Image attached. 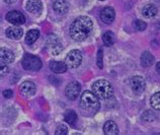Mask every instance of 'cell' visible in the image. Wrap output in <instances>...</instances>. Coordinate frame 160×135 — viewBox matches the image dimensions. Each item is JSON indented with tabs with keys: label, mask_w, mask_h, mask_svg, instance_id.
Instances as JSON below:
<instances>
[{
	"label": "cell",
	"mask_w": 160,
	"mask_h": 135,
	"mask_svg": "<svg viewBox=\"0 0 160 135\" xmlns=\"http://www.w3.org/2000/svg\"><path fill=\"white\" fill-rule=\"evenodd\" d=\"M93 29V23L88 16H78L70 26V36L74 41L81 42L87 39Z\"/></svg>",
	"instance_id": "obj_1"
},
{
	"label": "cell",
	"mask_w": 160,
	"mask_h": 135,
	"mask_svg": "<svg viewBox=\"0 0 160 135\" xmlns=\"http://www.w3.org/2000/svg\"><path fill=\"white\" fill-rule=\"evenodd\" d=\"M80 108L83 112L95 114L99 109V101L92 91H84L80 98Z\"/></svg>",
	"instance_id": "obj_2"
},
{
	"label": "cell",
	"mask_w": 160,
	"mask_h": 135,
	"mask_svg": "<svg viewBox=\"0 0 160 135\" xmlns=\"http://www.w3.org/2000/svg\"><path fill=\"white\" fill-rule=\"evenodd\" d=\"M91 90L98 99L103 100L109 99L113 94V87L112 83L108 81L107 79H98V80L94 81L91 86Z\"/></svg>",
	"instance_id": "obj_3"
},
{
	"label": "cell",
	"mask_w": 160,
	"mask_h": 135,
	"mask_svg": "<svg viewBox=\"0 0 160 135\" xmlns=\"http://www.w3.org/2000/svg\"><path fill=\"white\" fill-rule=\"evenodd\" d=\"M22 65L26 70L38 71L42 68V61L39 57L35 56V55L26 54L22 60Z\"/></svg>",
	"instance_id": "obj_4"
},
{
	"label": "cell",
	"mask_w": 160,
	"mask_h": 135,
	"mask_svg": "<svg viewBox=\"0 0 160 135\" xmlns=\"http://www.w3.org/2000/svg\"><path fill=\"white\" fill-rule=\"evenodd\" d=\"M82 62V54L79 50H72L66 56L65 63L70 68H77Z\"/></svg>",
	"instance_id": "obj_5"
},
{
	"label": "cell",
	"mask_w": 160,
	"mask_h": 135,
	"mask_svg": "<svg viewBox=\"0 0 160 135\" xmlns=\"http://www.w3.org/2000/svg\"><path fill=\"white\" fill-rule=\"evenodd\" d=\"M81 91V86L77 81H72L67 84L65 88V95L69 100H76Z\"/></svg>",
	"instance_id": "obj_6"
},
{
	"label": "cell",
	"mask_w": 160,
	"mask_h": 135,
	"mask_svg": "<svg viewBox=\"0 0 160 135\" xmlns=\"http://www.w3.org/2000/svg\"><path fill=\"white\" fill-rule=\"evenodd\" d=\"M47 46L51 52L52 55H59L62 51H63V46L60 43V41L57 37L55 36H51L48 39L47 42Z\"/></svg>",
	"instance_id": "obj_7"
},
{
	"label": "cell",
	"mask_w": 160,
	"mask_h": 135,
	"mask_svg": "<svg viewBox=\"0 0 160 135\" xmlns=\"http://www.w3.org/2000/svg\"><path fill=\"white\" fill-rule=\"evenodd\" d=\"M5 18L8 23H10L12 24H16V26H19V24H22L26 23V18H24V15L22 13V12L16 11V10L9 11L6 14Z\"/></svg>",
	"instance_id": "obj_8"
},
{
	"label": "cell",
	"mask_w": 160,
	"mask_h": 135,
	"mask_svg": "<svg viewBox=\"0 0 160 135\" xmlns=\"http://www.w3.org/2000/svg\"><path fill=\"white\" fill-rule=\"evenodd\" d=\"M131 88L135 94H142L146 88V81L142 76H134L131 79Z\"/></svg>",
	"instance_id": "obj_9"
},
{
	"label": "cell",
	"mask_w": 160,
	"mask_h": 135,
	"mask_svg": "<svg viewBox=\"0 0 160 135\" xmlns=\"http://www.w3.org/2000/svg\"><path fill=\"white\" fill-rule=\"evenodd\" d=\"M20 94H22L24 98H31L36 94V86L32 81H24L22 83L19 87Z\"/></svg>",
	"instance_id": "obj_10"
},
{
	"label": "cell",
	"mask_w": 160,
	"mask_h": 135,
	"mask_svg": "<svg viewBox=\"0 0 160 135\" xmlns=\"http://www.w3.org/2000/svg\"><path fill=\"white\" fill-rule=\"evenodd\" d=\"M26 8L31 13L39 14L43 9V3L41 0H28L26 3Z\"/></svg>",
	"instance_id": "obj_11"
},
{
	"label": "cell",
	"mask_w": 160,
	"mask_h": 135,
	"mask_svg": "<svg viewBox=\"0 0 160 135\" xmlns=\"http://www.w3.org/2000/svg\"><path fill=\"white\" fill-rule=\"evenodd\" d=\"M115 16H116L115 10H113V8L111 6L104 7L102 10V12H100V18H102V20L104 23H108V24L112 23L113 20H115Z\"/></svg>",
	"instance_id": "obj_12"
},
{
	"label": "cell",
	"mask_w": 160,
	"mask_h": 135,
	"mask_svg": "<svg viewBox=\"0 0 160 135\" xmlns=\"http://www.w3.org/2000/svg\"><path fill=\"white\" fill-rule=\"evenodd\" d=\"M14 61V54L6 48L0 49V64H10Z\"/></svg>",
	"instance_id": "obj_13"
},
{
	"label": "cell",
	"mask_w": 160,
	"mask_h": 135,
	"mask_svg": "<svg viewBox=\"0 0 160 135\" xmlns=\"http://www.w3.org/2000/svg\"><path fill=\"white\" fill-rule=\"evenodd\" d=\"M52 6L58 14H65L69 9V4L65 0H55Z\"/></svg>",
	"instance_id": "obj_14"
},
{
	"label": "cell",
	"mask_w": 160,
	"mask_h": 135,
	"mask_svg": "<svg viewBox=\"0 0 160 135\" xmlns=\"http://www.w3.org/2000/svg\"><path fill=\"white\" fill-rule=\"evenodd\" d=\"M50 69L54 73H65L67 70V64L62 61H51L50 62Z\"/></svg>",
	"instance_id": "obj_15"
},
{
	"label": "cell",
	"mask_w": 160,
	"mask_h": 135,
	"mask_svg": "<svg viewBox=\"0 0 160 135\" xmlns=\"http://www.w3.org/2000/svg\"><path fill=\"white\" fill-rule=\"evenodd\" d=\"M5 33L8 38L13 39V40H19L23 35L22 29L18 28V27H9L6 29Z\"/></svg>",
	"instance_id": "obj_16"
},
{
	"label": "cell",
	"mask_w": 160,
	"mask_h": 135,
	"mask_svg": "<svg viewBox=\"0 0 160 135\" xmlns=\"http://www.w3.org/2000/svg\"><path fill=\"white\" fill-rule=\"evenodd\" d=\"M103 132L107 135L119 134V127L113 121H107L103 125Z\"/></svg>",
	"instance_id": "obj_17"
},
{
	"label": "cell",
	"mask_w": 160,
	"mask_h": 135,
	"mask_svg": "<svg viewBox=\"0 0 160 135\" xmlns=\"http://www.w3.org/2000/svg\"><path fill=\"white\" fill-rule=\"evenodd\" d=\"M142 14L145 16L146 18H154L157 14V7L154 4H146L142 9Z\"/></svg>",
	"instance_id": "obj_18"
},
{
	"label": "cell",
	"mask_w": 160,
	"mask_h": 135,
	"mask_svg": "<svg viewBox=\"0 0 160 135\" xmlns=\"http://www.w3.org/2000/svg\"><path fill=\"white\" fill-rule=\"evenodd\" d=\"M154 63V56L150 52L145 51L141 55V65L143 67H149Z\"/></svg>",
	"instance_id": "obj_19"
},
{
	"label": "cell",
	"mask_w": 160,
	"mask_h": 135,
	"mask_svg": "<svg viewBox=\"0 0 160 135\" xmlns=\"http://www.w3.org/2000/svg\"><path fill=\"white\" fill-rule=\"evenodd\" d=\"M40 37V32L38 29H31L28 31L26 36V43L28 45H32Z\"/></svg>",
	"instance_id": "obj_20"
},
{
	"label": "cell",
	"mask_w": 160,
	"mask_h": 135,
	"mask_svg": "<svg viewBox=\"0 0 160 135\" xmlns=\"http://www.w3.org/2000/svg\"><path fill=\"white\" fill-rule=\"evenodd\" d=\"M64 120L70 125H74L77 121V114L73 110H67L64 114Z\"/></svg>",
	"instance_id": "obj_21"
},
{
	"label": "cell",
	"mask_w": 160,
	"mask_h": 135,
	"mask_svg": "<svg viewBox=\"0 0 160 135\" xmlns=\"http://www.w3.org/2000/svg\"><path fill=\"white\" fill-rule=\"evenodd\" d=\"M102 41H103V44L108 46V47L112 46L113 44V42H115V35H113V33L111 31L106 32L102 35Z\"/></svg>",
	"instance_id": "obj_22"
},
{
	"label": "cell",
	"mask_w": 160,
	"mask_h": 135,
	"mask_svg": "<svg viewBox=\"0 0 160 135\" xmlns=\"http://www.w3.org/2000/svg\"><path fill=\"white\" fill-rule=\"evenodd\" d=\"M150 104L153 109L160 111V91L156 92V94H154L152 96H151Z\"/></svg>",
	"instance_id": "obj_23"
},
{
	"label": "cell",
	"mask_w": 160,
	"mask_h": 135,
	"mask_svg": "<svg viewBox=\"0 0 160 135\" xmlns=\"http://www.w3.org/2000/svg\"><path fill=\"white\" fill-rule=\"evenodd\" d=\"M142 119L146 121V122H152L155 119V115L153 112L151 111H146L144 114L142 115Z\"/></svg>",
	"instance_id": "obj_24"
},
{
	"label": "cell",
	"mask_w": 160,
	"mask_h": 135,
	"mask_svg": "<svg viewBox=\"0 0 160 135\" xmlns=\"http://www.w3.org/2000/svg\"><path fill=\"white\" fill-rule=\"evenodd\" d=\"M67 133H68V128H67L64 124L59 125L56 129V132H55L56 135H66Z\"/></svg>",
	"instance_id": "obj_25"
},
{
	"label": "cell",
	"mask_w": 160,
	"mask_h": 135,
	"mask_svg": "<svg viewBox=\"0 0 160 135\" xmlns=\"http://www.w3.org/2000/svg\"><path fill=\"white\" fill-rule=\"evenodd\" d=\"M102 57H103V52L102 49H99L98 52V60H96V63H98V66L99 69H102L103 67V62H102Z\"/></svg>",
	"instance_id": "obj_26"
},
{
	"label": "cell",
	"mask_w": 160,
	"mask_h": 135,
	"mask_svg": "<svg viewBox=\"0 0 160 135\" xmlns=\"http://www.w3.org/2000/svg\"><path fill=\"white\" fill-rule=\"evenodd\" d=\"M135 27H136V29H138V31H144V29H146L147 28V24L146 23H144L143 20H140V19H137L136 22H135Z\"/></svg>",
	"instance_id": "obj_27"
},
{
	"label": "cell",
	"mask_w": 160,
	"mask_h": 135,
	"mask_svg": "<svg viewBox=\"0 0 160 135\" xmlns=\"http://www.w3.org/2000/svg\"><path fill=\"white\" fill-rule=\"evenodd\" d=\"M3 96H4V98H6V99H10L12 96H13V91H12L11 90H5L3 91Z\"/></svg>",
	"instance_id": "obj_28"
},
{
	"label": "cell",
	"mask_w": 160,
	"mask_h": 135,
	"mask_svg": "<svg viewBox=\"0 0 160 135\" xmlns=\"http://www.w3.org/2000/svg\"><path fill=\"white\" fill-rule=\"evenodd\" d=\"M0 68H1V70H0V73H1V76H3L4 74H6V73H7L8 68H7L6 64H0Z\"/></svg>",
	"instance_id": "obj_29"
},
{
	"label": "cell",
	"mask_w": 160,
	"mask_h": 135,
	"mask_svg": "<svg viewBox=\"0 0 160 135\" xmlns=\"http://www.w3.org/2000/svg\"><path fill=\"white\" fill-rule=\"evenodd\" d=\"M155 69H156V71L160 74V62H158L157 64H156V67H155Z\"/></svg>",
	"instance_id": "obj_30"
},
{
	"label": "cell",
	"mask_w": 160,
	"mask_h": 135,
	"mask_svg": "<svg viewBox=\"0 0 160 135\" xmlns=\"http://www.w3.org/2000/svg\"><path fill=\"white\" fill-rule=\"evenodd\" d=\"M6 3H8V4H11V3H13V2H15L16 0H4Z\"/></svg>",
	"instance_id": "obj_31"
},
{
	"label": "cell",
	"mask_w": 160,
	"mask_h": 135,
	"mask_svg": "<svg viewBox=\"0 0 160 135\" xmlns=\"http://www.w3.org/2000/svg\"><path fill=\"white\" fill-rule=\"evenodd\" d=\"M100 1H103V0H100Z\"/></svg>",
	"instance_id": "obj_32"
}]
</instances>
